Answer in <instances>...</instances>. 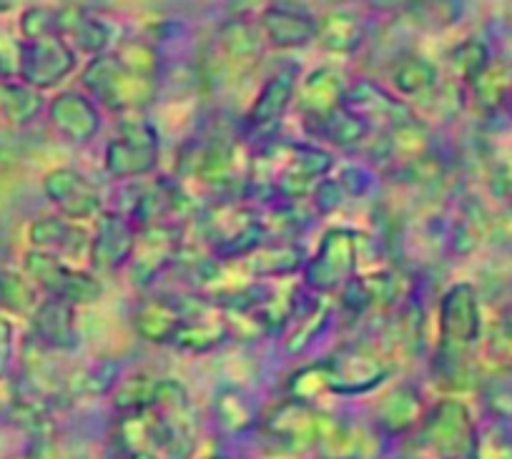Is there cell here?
<instances>
[{
	"instance_id": "obj_2",
	"label": "cell",
	"mask_w": 512,
	"mask_h": 459,
	"mask_svg": "<svg viewBox=\"0 0 512 459\" xmlns=\"http://www.w3.org/2000/svg\"><path fill=\"white\" fill-rule=\"evenodd\" d=\"M480 301L470 284H455L440 301V359L452 374L465 369V354L480 339Z\"/></svg>"
},
{
	"instance_id": "obj_26",
	"label": "cell",
	"mask_w": 512,
	"mask_h": 459,
	"mask_svg": "<svg viewBox=\"0 0 512 459\" xmlns=\"http://www.w3.org/2000/svg\"><path fill=\"white\" fill-rule=\"evenodd\" d=\"M246 264L251 266V274L256 276H289L304 264V251L297 246H259L244 256Z\"/></svg>"
},
{
	"instance_id": "obj_19",
	"label": "cell",
	"mask_w": 512,
	"mask_h": 459,
	"mask_svg": "<svg viewBox=\"0 0 512 459\" xmlns=\"http://www.w3.org/2000/svg\"><path fill=\"white\" fill-rule=\"evenodd\" d=\"M344 106L352 113H357L369 128L387 126L392 131L400 123L410 121L407 108L400 101H395L390 93H384L382 88L372 86V83H359L354 91H349L347 98H344Z\"/></svg>"
},
{
	"instance_id": "obj_38",
	"label": "cell",
	"mask_w": 512,
	"mask_h": 459,
	"mask_svg": "<svg viewBox=\"0 0 512 459\" xmlns=\"http://www.w3.org/2000/svg\"><path fill=\"white\" fill-rule=\"evenodd\" d=\"M472 459H512V429H495L487 437V444H482L477 437V449Z\"/></svg>"
},
{
	"instance_id": "obj_28",
	"label": "cell",
	"mask_w": 512,
	"mask_h": 459,
	"mask_svg": "<svg viewBox=\"0 0 512 459\" xmlns=\"http://www.w3.org/2000/svg\"><path fill=\"white\" fill-rule=\"evenodd\" d=\"M392 83L400 93L407 96H422V93H430L437 86V68L430 61H425L422 56L415 53H407L400 61L395 63V71H392Z\"/></svg>"
},
{
	"instance_id": "obj_7",
	"label": "cell",
	"mask_w": 512,
	"mask_h": 459,
	"mask_svg": "<svg viewBox=\"0 0 512 459\" xmlns=\"http://www.w3.org/2000/svg\"><path fill=\"white\" fill-rule=\"evenodd\" d=\"M427 444L440 459H472L477 449V429L465 404L445 399L427 419Z\"/></svg>"
},
{
	"instance_id": "obj_22",
	"label": "cell",
	"mask_w": 512,
	"mask_h": 459,
	"mask_svg": "<svg viewBox=\"0 0 512 459\" xmlns=\"http://www.w3.org/2000/svg\"><path fill=\"white\" fill-rule=\"evenodd\" d=\"M181 322V304L176 299H151L136 309L134 327L146 342L154 344H174L176 334H179Z\"/></svg>"
},
{
	"instance_id": "obj_33",
	"label": "cell",
	"mask_w": 512,
	"mask_h": 459,
	"mask_svg": "<svg viewBox=\"0 0 512 459\" xmlns=\"http://www.w3.org/2000/svg\"><path fill=\"white\" fill-rule=\"evenodd\" d=\"M216 412L226 429H246L254 419V407L241 389H221L216 397Z\"/></svg>"
},
{
	"instance_id": "obj_27",
	"label": "cell",
	"mask_w": 512,
	"mask_h": 459,
	"mask_svg": "<svg viewBox=\"0 0 512 459\" xmlns=\"http://www.w3.org/2000/svg\"><path fill=\"white\" fill-rule=\"evenodd\" d=\"M314 123H317V133L324 141L342 148L357 146V143H362L369 133L367 123H364L357 113L349 111L347 106L337 108V111H332L329 116L319 118V121Z\"/></svg>"
},
{
	"instance_id": "obj_30",
	"label": "cell",
	"mask_w": 512,
	"mask_h": 459,
	"mask_svg": "<svg viewBox=\"0 0 512 459\" xmlns=\"http://www.w3.org/2000/svg\"><path fill=\"white\" fill-rule=\"evenodd\" d=\"M38 309L36 286L23 274L11 269H0V312L31 314Z\"/></svg>"
},
{
	"instance_id": "obj_21",
	"label": "cell",
	"mask_w": 512,
	"mask_h": 459,
	"mask_svg": "<svg viewBox=\"0 0 512 459\" xmlns=\"http://www.w3.org/2000/svg\"><path fill=\"white\" fill-rule=\"evenodd\" d=\"M262 31L277 48H299L317 41V21L302 11L272 6L262 16Z\"/></svg>"
},
{
	"instance_id": "obj_17",
	"label": "cell",
	"mask_w": 512,
	"mask_h": 459,
	"mask_svg": "<svg viewBox=\"0 0 512 459\" xmlns=\"http://www.w3.org/2000/svg\"><path fill=\"white\" fill-rule=\"evenodd\" d=\"M294 93H297V88H294L292 73H279L272 81H267L262 93L256 96L249 116L244 118L246 131H249L251 136H267V133H272L274 126L282 121L284 111L289 108V101L294 98Z\"/></svg>"
},
{
	"instance_id": "obj_15",
	"label": "cell",
	"mask_w": 512,
	"mask_h": 459,
	"mask_svg": "<svg viewBox=\"0 0 512 459\" xmlns=\"http://www.w3.org/2000/svg\"><path fill=\"white\" fill-rule=\"evenodd\" d=\"M181 304V322L179 334L174 339V347L186 349V352H196V354H204L211 352V349L221 347L229 337V324L224 319H219L216 314V306L209 309V306H184Z\"/></svg>"
},
{
	"instance_id": "obj_3",
	"label": "cell",
	"mask_w": 512,
	"mask_h": 459,
	"mask_svg": "<svg viewBox=\"0 0 512 459\" xmlns=\"http://www.w3.org/2000/svg\"><path fill=\"white\" fill-rule=\"evenodd\" d=\"M81 81L91 91L93 103L98 101L111 111H139L156 96L154 81L126 71L113 53H101L93 58Z\"/></svg>"
},
{
	"instance_id": "obj_24",
	"label": "cell",
	"mask_w": 512,
	"mask_h": 459,
	"mask_svg": "<svg viewBox=\"0 0 512 459\" xmlns=\"http://www.w3.org/2000/svg\"><path fill=\"white\" fill-rule=\"evenodd\" d=\"M364 21L357 13L349 11H334L327 13L322 21H317V41L322 43L327 51L349 53L359 48L364 41Z\"/></svg>"
},
{
	"instance_id": "obj_4",
	"label": "cell",
	"mask_w": 512,
	"mask_h": 459,
	"mask_svg": "<svg viewBox=\"0 0 512 459\" xmlns=\"http://www.w3.org/2000/svg\"><path fill=\"white\" fill-rule=\"evenodd\" d=\"M201 231L216 254L244 259L262 246L264 224L254 209L239 204L211 206L201 214Z\"/></svg>"
},
{
	"instance_id": "obj_35",
	"label": "cell",
	"mask_w": 512,
	"mask_h": 459,
	"mask_svg": "<svg viewBox=\"0 0 512 459\" xmlns=\"http://www.w3.org/2000/svg\"><path fill=\"white\" fill-rule=\"evenodd\" d=\"M450 61L452 66H455V71L460 73L467 83H472L487 66H490V51L485 48V43L465 41L452 51Z\"/></svg>"
},
{
	"instance_id": "obj_42",
	"label": "cell",
	"mask_w": 512,
	"mask_h": 459,
	"mask_svg": "<svg viewBox=\"0 0 512 459\" xmlns=\"http://www.w3.org/2000/svg\"><path fill=\"white\" fill-rule=\"evenodd\" d=\"M495 344L500 349V354L505 357L507 367H512V309L502 314L500 324H497L495 332Z\"/></svg>"
},
{
	"instance_id": "obj_31",
	"label": "cell",
	"mask_w": 512,
	"mask_h": 459,
	"mask_svg": "<svg viewBox=\"0 0 512 459\" xmlns=\"http://www.w3.org/2000/svg\"><path fill=\"white\" fill-rule=\"evenodd\" d=\"M221 51L231 63H251L259 56V36L246 23H231L221 31Z\"/></svg>"
},
{
	"instance_id": "obj_20",
	"label": "cell",
	"mask_w": 512,
	"mask_h": 459,
	"mask_svg": "<svg viewBox=\"0 0 512 459\" xmlns=\"http://www.w3.org/2000/svg\"><path fill=\"white\" fill-rule=\"evenodd\" d=\"M344 98H347L344 81L332 68H319V71L309 73L299 86V108L309 121H319V118L342 108Z\"/></svg>"
},
{
	"instance_id": "obj_5",
	"label": "cell",
	"mask_w": 512,
	"mask_h": 459,
	"mask_svg": "<svg viewBox=\"0 0 512 459\" xmlns=\"http://www.w3.org/2000/svg\"><path fill=\"white\" fill-rule=\"evenodd\" d=\"M23 269H26V276L33 286L71 306L91 304L101 296L98 279H93L86 271L63 264V259L48 254V251H28L26 259H23Z\"/></svg>"
},
{
	"instance_id": "obj_13",
	"label": "cell",
	"mask_w": 512,
	"mask_h": 459,
	"mask_svg": "<svg viewBox=\"0 0 512 459\" xmlns=\"http://www.w3.org/2000/svg\"><path fill=\"white\" fill-rule=\"evenodd\" d=\"M181 249V231L179 226H146L136 234V249L131 261V271H134V281H151L164 271L171 261L179 256Z\"/></svg>"
},
{
	"instance_id": "obj_45",
	"label": "cell",
	"mask_w": 512,
	"mask_h": 459,
	"mask_svg": "<svg viewBox=\"0 0 512 459\" xmlns=\"http://www.w3.org/2000/svg\"><path fill=\"white\" fill-rule=\"evenodd\" d=\"M211 459H216V457H211Z\"/></svg>"
},
{
	"instance_id": "obj_40",
	"label": "cell",
	"mask_w": 512,
	"mask_h": 459,
	"mask_svg": "<svg viewBox=\"0 0 512 459\" xmlns=\"http://www.w3.org/2000/svg\"><path fill=\"white\" fill-rule=\"evenodd\" d=\"M21 66V43L0 33V76H18Z\"/></svg>"
},
{
	"instance_id": "obj_39",
	"label": "cell",
	"mask_w": 512,
	"mask_h": 459,
	"mask_svg": "<svg viewBox=\"0 0 512 459\" xmlns=\"http://www.w3.org/2000/svg\"><path fill=\"white\" fill-rule=\"evenodd\" d=\"M324 322H327V309L319 304V309H312V312L304 317L302 327H297V334L289 339V349H292V352H299V349L307 347V344L314 339V334H319V329H322Z\"/></svg>"
},
{
	"instance_id": "obj_16",
	"label": "cell",
	"mask_w": 512,
	"mask_h": 459,
	"mask_svg": "<svg viewBox=\"0 0 512 459\" xmlns=\"http://www.w3.org/2000/svg\"><path fill=\"white\" fill-rule=\"evenodd\" d=\"M33 334L36 342L46 349H73L76 347V306L48 296L33 312Z\"/></svg>"
},
{
	"instance_id": "obj_36",
	"label": "cell",
	"mask_w": 512,
	"mask_h": 459,
	"mask_svg": "<svg viewBox=\"0 0 512 459\" xmlns=\"http://www.w3.org/2000/svg\"><path fill=\"white\" fill-rule=\"evenodd\" d=\"M485 404L495 417L512 422V367L495 374L485 384Z\"/></svg>"
},
{
	"instance_id": "obj_11",
	"label": "cell",
	"mask_w": 512,
	"mask_h": 459,
	"mask_svg": "<svg viewBox=\"0 0 512 459\" xmlns=\"http://www.w3.org/2000/svg\"><path fill=\"white\" fill-rule=\"evenodd\" d=\"M43 191H46L48 201L56 204V209L66 219H91L93 214H98V206H101V196H98L96 186L81 171L68 169V166L46 174Z\"/></svg>"
},
{
	"instance_id": "obj_25",
	"label": "cell",
	"mask_w": 512,
	"mask_h": 459,
	"mask_svg": "<svg viewBox=\"0 0 512 459\" xmlns=\"http://www.w3.org/2000/svg\"><path fill=\"white\" fill-rule=\"evenodd\" d=\"M43 98L26 83H0V116L11 126H28L41 113Z\"/></svg>"
},
{
	"instance_id": "obj_43",
	"label": "cell",
	"mask_w": 512,
	"mask_h": 459,
	"mask_svg": "<svg viewBox=\"0 0 512 459\" xmlns=\"http://www.w3.org/2000/svg\"><path fill=\"white\" fill-rule=\"evenodd\" d=\"M13 357V329L8 319L0 314V379H6L8 364Z\"/></svg>"
},
{
	"instance_id": "obj_10",
	"label": "cell",
	"mask_w": 512,
	"mask_h": 459,
	"mask_svg": "<svg viewBox=\"0 0 512 459\" xmlns=\"http://www.w3.org/2000/svg\"><path fill=\"white\" fill-rule=\"evenodd\" d=\"M319 364L327 374L329 392H369L387 377V367L382 364V359L367 347H344Z\"/></svg>"
},
{
	"instance_id": "obj_18",
	"label": "cell",
	"mask_w": 512,
	"mask_h": 459,
	"mask_svg": "<svg viewBox=\"0 0 512 459\" xmlns=\"http://www.w3.org/2000/svg\"><path fill=\"white\" fill-rule=\"evenodd\" d=\"M28 241L33 244V249L48 251L53 256H81L88 254L91 259V241H88L86 231L78 229V226L66 224L58 216H41L31 224L28 229Z\"/></svg>"
},
{
	"instance_id": "obj_14",
	"label": "cell",
	"mask_w": 512,
	"mask_h": 459,
	"mask_svg": "<svg viewBox=\"0 0 512 459\" xmlns=\"http://www.w3.org/2000/svg\"><path fill=\"white\" fill-rule=\"evenodd\" d=\"M53 128L71 143H88L101 128V116L93 98L76 91H63L48 106Z\"/></svg>"
},
{
	"instance_id": "obj_6",
	"label": "cell",
	"mask_w": 512,
	"mask_h": 459,
	"mask_svg": "<svg viewBox=\"0 0 512 459\" xmlns=\"http://www.w3.org/2000/svg\"><path fill=\"white\" fill-rule=\"evenodd\" d=\"M159 161V133L146 121H123L106 148V169L113 179H136L154 171Z\"/></svg>"
},
{
	"instance_id": "obj_12",
	"label": "cell",
	"mask_w": 512,
	"mask_h": 459,
	"mask_svg": "<svg viewBox=\"0 0 512 459\" xmlns=\"http://www.w3.org/2000/svg\"><path fill=\"white\" fill-rule=\"evenodd\" d=\"M136 234H139V226H134V221H128L126 216L101 214L96 234L91 239L93 266L101 271L121 269L134 256Z\"/></svg>"
},
{
	"instance_id": "obj_1",
	"label": "cell",
	"mask_w": 512,
	"mask_h": 459,
	"mask_svg": "<svg viewBox=\"0 0 512 459\" xmlns=\"http://www.w3.org/2000/svg\"><path fill=\"white\" fill-rule=\"evenodd\" d=\"M332 153L309 143H272L254 156L251 189L262 196H304L332 169Z\"/></svg>"
},
{
	"instance_id": "obj_34",
	"label": "cell",
	"mask_w": 512,
	"mask_h": 459,
	"mask_svg": "<svg viewBox=\"0 0 512 459\" xmlns=\"http://www.w3.org/2000/svg\"><path fill=\"white\" fill-rule=\"evenodd\" d=\"M417 414H420V397L412 389L390 394L382 409V419L390 429H407V424L415 422Z\"/></svg>"
},
{
	"instance_id": "obj_37",
	"label": "cell",
	"mask_w": 512,
	"mask_h": 459,
	"mask_svg": "<svg viewBox=\"0 0 512 459\" xmlns=\"http://www.w3.org/2000/svg\"><path fill=\"white\" fill-rule=\"evenodd\" d=\"M21 33L26 41H41V38L58 36L56 11H48V8H28L21 16Z\"/></svg>"
},
{
	"instance_id": "obj_32",
	"label": "cell",
	"mask_w": 512,
	"mask_h": 459,
	"mask_svg": "<svg viewBox=\"0 0 512 459\" xmlns=\"http://www.w3.org/2000/svg\"><path fill=\"white\" fill-rule=\"evenodd\" d=\"M113 56H116V61L121 63L126 71L136 73V76L141 78H149V81H154L156 71H159V51H156L151 43L128 41L123 43Z\"/></svg>"
},
{
	"instance_id": "obj_9",
	"label": "cell",
	"mask_w": 512,
	"mask_h": 459,
	"mask_svg": "<svg viewBox=\"0 0 512 459\" xmlns=\"http://www.w3.org/2000/svg\"><path fill=\"white\" fill-rule=\"evenodd\" d=\"M73 66H76V53L61 36L21 43L18 76L26 86L36 88V91L58 86L73 71Z\"/></svg>"
},
{
	"instance_id": "obj_29",
	"label": "cell",
	"mask_w": 512,
	"mask_h": 459,
	"mask_svg": "<svg viewBox=\"0 0 512 459\" xmlns=\"http://www.w3.org/2000/svg\"><path fill=\"white\" fill-rule=\"evenodd\" d=\"M475 88V98L482 108L495 111V108L507 106L512 96V71L500 66V63H490L475 81L470 83Z\"/></svg>"
},
{
	"instance_id": "obj_23",
	"label": "cell",
	"mask_w": 512,
	"mask_h": 459,
	"mask_svg": "<svg viewBox=\"0 0 512 459\" xmlns=\"http://www.w3.org/2000/svg\"><path fill=\"white\" fill-rule=\"evenodd\" d=\"M269 429L279 442L289 447H304L319 439V414H314L307 404L289 402L272 414Z\"/></svg>"
},
{
	"instance_id": "obj_44",
	"label": "cell",
	"mask_w": 512,
	"mask_h": 459,
	"mask_svg": "<svg viewBox=\"0 0 512 459\" xmlns=\"http://www.w3.org/2000/svg\"><path fill=\"white\" fill-rule=\"evenodd\" d=\"M8 459H36V457H33V454H13V457Z\"/></svg>"
},
{
	"instance_id": "obj_8",
	"label": "cell",
	"mask_w": 512,
	"mask_h": 459,
	"mask_svg": "<svg viewBox=\"0 0 512 459\" xmlns=\"http://www.w3.org/2000/svg\"><path fill=\"white\" fill-rule=\"evenodd\" d=\"M357 266V234L352 229H332L324 234L317 256L304 266V281L314 291H332L347 284Z\"/></svg>"
},
{
	"instance_id": "obj_41",
	"label": "cell",
	"mask_w": 512,
	"mask_h": 459,
	"mask_svg": "<svg viewBox=\"0 0 512 459\" xmlns=\"http://www.w3.org/2000/svg\"><path fill=\"white\" fill-rule=\"evenodd\" d=\"M314 199H317V206L322 211L337 209L344 199V186L339 184V181H324V184L317 186V191H314Z\"/></svg>"
}]
</instances>
